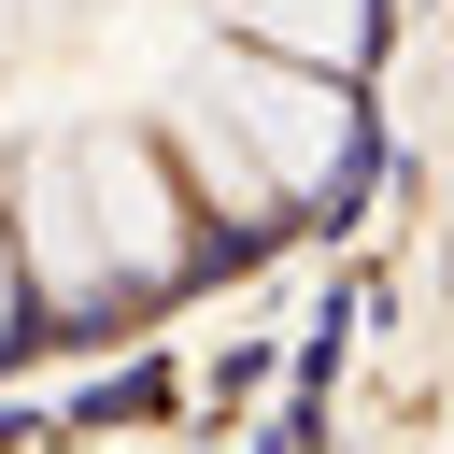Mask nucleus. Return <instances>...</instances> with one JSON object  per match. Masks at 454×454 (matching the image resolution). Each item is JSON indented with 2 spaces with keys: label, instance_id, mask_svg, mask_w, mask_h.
Masks as SVG:
<instances>
[{
  "label": "nucleus",
  "instance_id": "nucleus-3",
  "mask_svg": "<svg viewBox=\"0 0 454 454\" xmlns=\"http://www.w3.org/2000/svg\"><path fill=\"white\" fill-rule=\"evenodd\" d=\"M227 14H241V43L312 57V71H355L369 57V0H227Z\"/></svg>",
  "mask_w": 454,
  "mask_h": 454
},
{
  "label": "nucleus",
  "instance_id": "nucleus-1",
  "mask_svg": "<svg viewBox=\"0 0 454 454\" xmlns=\"http://www.w3.org/2000/svg\"><path fill=\"white\" fill-rule=\"evenodd\" d=\"M28 255H43V284H71V298H99V284H170L184 270V213H170V170H156V142H57V156H28Z\"/></svg>",
  "mask_w": 454,
  "mask_h": 454
},
{
  "label": "nucleus",
  "instance_id": "nucleus-4",
  "mask_svg": "<svg viewBox=\"0 0 454 454\" xmlns=\"http://www.w3.org/2000/svg\"><path fill=\"white\" fill-rule=\"evenodd\" d=\"M184 170H199V199H213V213H270V199H284V184L255 170V142H241L199 85H184Z\"/></svg>",
  "mask_w": 454,
  "mask_h": 454
},
{
  "label": "nucleus",
  "instance_id": "nucleus-2",
  "mask_svg": "<svg viewBox=\"0 0 454 454\" xmlns=\"http://www.w3.org/2000/svg\"><path fill=\"white\" fill-rule=\"evenodd\" d=\"M199 99L255 142V170L284 184V199H312V184H340V156H355V114H340V71H312V57H227V71H199Z\"/></svg>",
  "mask_w": 454,
  "mask_h": 454
},
{
  "label": "nucleus",
  "instance_id": "nucleus-5",
  "mask_svg": "<svg viewBox=\"0 0 454 454\" xmlns=\"http://www.w3.org/2000/svg\"><path fill=\"white\" fill-rule=\"evenodd\" d=\"M0 312H14V241H0Z\"/></svg>",
  "mask_w": 454,
  "mask_h": 454
}]
</instances>
